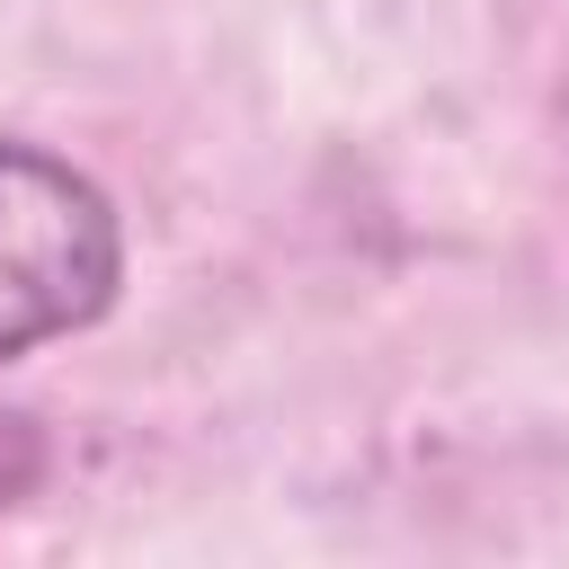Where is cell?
I'll return each instance as SVG.
<instances>
[{
  "label": "cell",
  "instance_id": "cell-1",
  "mask_svg": "<svg viewBox=\"0 0 569 569\" xmlns=\"http://www.w3.org/2000/svg\"><path fill=\"white\" fill-rule=\"evenodd\" d=\"M124 231L116 204L53 151L0 142V356L89 329L116 302Z\"/></svg>",
  "mask_w": 569,
  "mask_h": 569
},
{
  "label": "cell",
  "instance_id": "cell-2",
  "mask_svg": "<svg viewBox=\"0 0 569 569\" xmlns=\"http://www.w3.org/2000/svg\"><path fill=\"white\" fill-rule=\"evenodd\" d=\"M36 480H44V436H36V418H0V507L27 498Z\"/></svg>",
  "mask_w": 569,
  "mask_h": 569
}]
</instances>
